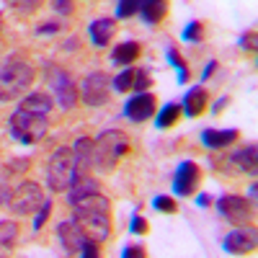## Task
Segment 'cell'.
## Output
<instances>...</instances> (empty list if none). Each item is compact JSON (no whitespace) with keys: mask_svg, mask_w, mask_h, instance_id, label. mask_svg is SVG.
<instances>
[{"mask_svg":"<svg viewBox=\"0 0 258 258\" xmlns=\"http://www.w3.org/2000/svg\"><path fill=\"white\" fill-rule=\"evenodd\" d=\"M18 240V225L13 220H0V253H6Z\"/></svg>","mask_w":258,"mask_h":258,"instance_id":"23","label":"cell"},{"mask_svg":"<svg viewBox=\"0 0 258 258\" xmlns=\"http://www.w3.org/2000/svg\"><path fill=\"white\" fill-rule=\"evenodd\" d=\"M34 78H36L34 64L21 54H11L0 64V103L18 101L34 85Z\"/></svg>","mask_w":258,"mask_h":258,"instance_id":"2","label":"cell"},{"mask_svg":"<svg viewBox=\"0 0 258 258\" xmlns=\"http://www.w3.org/2000/svg\"><path fill=\"white\" fill-rule=\"evenodd\" d=\"M6 6H8L11 11L21 13V16H29V13H34V11L41 6V0H6Z\"/></svg>","mask_w":258,"mask_h":258,"instance_id":"28","label":"cell"},{"mask_svg":"<svg viewBox=\"0 0 258 258\" xmlns=\"http://www.w3.org/2000/svg\"><path fill=\"white\" fill-rule=\"evenodd\" d=\"M240 47L245 49V52H255V29H250V31H245L243 36H240Z\"/></svg>","mask_w":258,"mask_h":258,"instance_id":"36","label":"cell"},{"mask_svg":"<svg viewBox=\"0 0 258 258\" xmlns=\"http://www.w3.org/2000/svg\"><path fill=\"white\" fill-rule=\"evenodd\" d=\"M62 26H64V21H47V24H39L34 31L41 36V34H44V36H49V34H57V31H62Z\"/></svg>","mask_w":258,"mask_h":258,"instance_id":"34","label":"cell"},{"mask_svg":"<svg viewBox=\"0 0 258 258\" xmlns=\"http://www.w3.org/2000/svg\"><path fill=\"white\" fill-rule=\"evenodd\" d=\"M75 155H73V145L70 147H57L49 163H47V186L52 191H68L75 183Z\"/></svg>","mask_w":258,"mask_h":258,"instance_id":"6","label":"cell"},{"mask_svg":"<svg viewBox=\"0 0 258 258\" xmlns=\"http://www.w3.org/2000/svg\"><path fill=\"white\" fill-rule=\"evenodd\" d=\"M140 3L142 0H119L116 3V18H132L135 13H140Z\"/></svg>","mask_w":258,"mask_h":258,"instance_id":"31","label":"cell"},{"mask_svg":"<svg viewBox=\"0 0 258 258\" xmlns=\"http://www.w3.org/2000/svg\"><path fill=\"white\" fill-rule=\"evenodd\" d=\"M178 119H181V106L178 103H165L160 109V114L155 116V126L158 129H170Z\"/></svg>","mask_w":258,"mask_h":258,"instance_id":"24","label":"cell"},{"mask_svg":"<svg viewBox=\"0 0 258 258\" xmlns=\"http://www.w3.org/2000/svg\"><path fill=\"white\" fill-rule=\"evenodd\" d=\"M140 54H142L140 41L129 39V41H121L119 47H114V52H111V62H114V64H121V68H129L132 62L140 59Z\"/></svg>","mask_w":258,"mask_h":258,"instance_id":"21","label":"cell"},{"mask_svg":"<svg viewBox=\"0 0 258 258\" xmlns=\"http://www.w3.org/2000/svg\"><path fill=\"white\" fill-rule=\"evenodd\" d=\"M44 73H47V80H49V88L54 93V103L62 111L75 109V103L80 98V91H78V83L70 78V73L57 68V64H52V62L44 64Z\"/></svg>","mask_w":258,"mask_h":258,"instance_id":"7","label":"cell"},{"mask_svg":"<svg viewBox=\"0 0 258 258\" xmlns=\"http://www.w3.org/2000/svg\"><path fill=\"white\" fill-rule=\"evenodd\" d=\"M73 220L83 227V232L96 243H106L111 238V202L103 194H91L73 204Z\"/></svg>","mask_w":258,"mask_h":258,"instance_id":"1","label":"cell"},{"mask_svg":"<svg viewBox=\"0 0 258 258\" xmlns=\"http://www.w3.org/2000/svg\"><path fill=\"white\" fill-rule=\"evenodd\" d=\"M73 155H75V173L88 176L93 168V140L91 137H78L73 142Z\"/></svg>","mask_w":258,"mask_h":258,"instance_id":"15","label":"cell"},{"mask_svg":"<svg viewBox=\"0 0 258 258\" xmlns=\"http://www.w3.org/2000/svg\"><path fill=\"white\" fill-rule=\"evenodd\" d=\"M8 126H11V135L16 142L21 145H36L47 137L49 132V116L44 114H34V111H26V109H18L11 114L8 119Z\"/></svg>","mask_w":258,"mask_h":258,"instance_id":"4","label":"cell"},{"mask_svg":"<svg viewBox=\"0 0 258 258\" xmlns=\"http://www.w3.org/2000/svg\"><path fill=\"white\" fill-rule=\"evenodd\" d=\"M57 238H59V245H62V250L68 253V255L96 258V255L101 253V243L91 240L73 217H70V220H62V222L57 225Z\"/></svg>","mask_w":258,"mask_h":258,"instance_id":"5","label":"cell"},{"mask_svg":"<svg viewBox=\"0 0 258 258\" xmlns=\"http://www.w3.org/2000/svg\"><path fill=\"white\" fill-rule=\"evenodd\" d=\"M126 153H129V137L121 129H106L93 140V168L101 173H111Z\"/></svg>","mask_w":258,"mask_h":258,"instance_id":"3","label":"cell"},{"mask_svg":"<svg viewBox=\"0 0 258 258\" xmlns=\"http://www.w3.org/2000/svg\"><path fill=\"white\" fill-rule=\"evenodd\" d=\"M80 91V98L85 106H93V109H98V106H106L109 103V96H111V78L106 75L103 70H96L91 75H85L83 83L78 85Z\"/></svg>","mask_w":258,"mask_h":258,"instance_id":"10","label":"cell"},{"mask_svg":"<svg viewBox=\"0 0 258 258\" xmlns=\"http://www.w3.org/2000/svg\"><path fill=\"white\" fill-rule=\"evenodd\" d=\"M121 255L124 258H145L147 250L142 245H126V248H121Z\"/></svg>","mask_w":258,"mask_h":258,"instance_id":"37","label":"cell"},{"mask_svg":"<svg viewBox=\"0 0 258 258\" xmlns=\"http://www.w3.org/2000/svg\"><path fill=\"white\" fill-rule=\"evenodd\" d=\"M21 109H26V111H34V114H44L49 116L52 114V106H54V98L44 91H34V93H26L24 98H21Z\"/></svg>","mask_w":258,"mask_h":258,"instance_id":"19","label":"cell"},{"mask_svg":"<svg viewBox=\"0 0 258 258\" xmlns=\"http://www.w3.org/2000/svg\"><path fill=\"white\" fill-rule=\"evenodd\" d=\"M222 245H225V253H232V255L253 253V250H255V230H253V225H245V227L232 230L227 238H225Z\"/></svg>","mask_w":258,"mask_h":258,"instance_id":"13","label":"cell"},{"mask_svg":"<svg viewBox=\"0 0 258 258\" xmlns=\"http://www.w3.org/2000/svg\"><path fill=\"white\" fill-rule=\"evenodd\" d=\"M240 137L238 129H204L202 132V145L209 150H227Z\"/></svg>","mask_w":258,"mask_h":258,"instance_id":"16","label":"cell"},{"mask_svg":"<svg viewBox=\"0 0 258 258\" xmlns=\"http://www.w3.org/2000/svg\"><path fill=\"white\" fill-rule=\"evenodd\" d=\"M11 186L8 183H0V207H8V199H11Z\"/></svg>","mask_w":258,"mask_h":258,"instance_id":"38","label":"cell"},{"mask_svg":"<svg viewBox=\"0 0 258 258\" xmlns=\"http://www.w3.org/2000/svg\"><path fill=\"white\" fill-rule=\"evenodd\" d=\"M230 163L240 170V173H250L255 176V165H258V147L250 142L245 147H240L238 153H232L230 155Z\"/></svg>","mask_w":258,"mask_h":258,"instance_id":"20","label":"cell"},{"mask_svg":"<svg viewBox=\"0 0 258 258\" xmlns=\"http://www.w3.org/2000/svg\"><path fill=\"white\" fill-rule=\"evenodd\" d=\"M155 106H158V98L150 93V91H142V93H135L124 103V116L135 124H142L147 121L150 116L155 114Z\"/></svg>","mask_w":258,"mask_h":258,"instance_id":"12","label":"cell"},{"mask_svg":"<svg viewBox=\"0 0 258 258\" xmlns=\"http://www.w3.org/2000/svg\"><path fill=\"white\" fill-rule=\"evenodd\" d=\"M44 199L47 197H44V191H41V186L36 181H18L11 191L8 209L16 214V217H31Z\"/></svg>","mask_w":258,"mask_h":258,"instance_id":"8","label":"cell"},{"mask_svg":"<svg viewBox=\"0 0 258 258\" xmlns=\"http://www.w3.org/2000/svg\"><path fill=\"white\" fill-rule=\"evenodd\" d=\"M153 207H155L158 212H165V214H176V212H178L176 199H173V197H165V194H160V197L153 199Z\"/></svg>","mask_w":258,"mask_h":258,"instance_id":"32","label":"cell"},{"mask_svg":"<svg viewBox=\"0 0 258 258\" xmlns=\"http://www.w3.org/2000/svg\"><path fill=\"white\" fill-rule=\"evenodd\" d=\"M183 41H194V44L204 41V24L202 21H188L186 29H183Z\"/></svg>","mask_w":258,"mask_h":258,"instance_id":"27","label":"cell"},{"mask_svg":"<svg viewBox=\"0 0 258 258\" xmlns=\"http://www.w3.org/2000/svg\"><path fill=\"white\" fill-rule=\"evenodd\" d=\"M101 191V186H98V181L88 173V176H80V178H75V183L64 191L68 194V204L73 207V204H78L80 199H85V197H91V194H98Z\"/></svg>","mask_w":258,"mask_h":258,"instance_id":"18","label":"cell"},{"mask_svg":"<svg viewBox=\"0 0 258 258\" xmlns=\"http://www.w3.org/2000/svg\"><path fill=\"white\" fill-rule=\"evenodd\" d=\"M165 13H168V0H142L140 3V16L147 26H158Z\"/></svg>","mask_w":258,"mask_h":258,"instance_id":"22","label":"cell"},{"mask_svg":"<svg viewBox=\"0 0 258 258\" xmlns=\"http://www.w3.org/2000/svg\"><path fill=\"white\" fill-rule=\"evenodd\" d=\"M88 34H91V41L96 47H106L109 41L114 39V34H116V21L114 18H96V21H91V26H88Z\"/></svg>","mask_w":258,"mask_h":258,"instance_id":"17","label":"cell"},{"mask_svg":"<svg viewBox=\"0 0 258 258\" xmlns=\"http://www.w3.org/2000/svg\"><path fill=\"white\" fill-rule=\"evenodd\" d=\"M197 204H199L202 209H207V207L212 204V197H209V194H199V197H197Z\"/></svg>","mask_w":258,"mask_h":258,"instance_id":"41","label":"cell"},{"mask_svg":"<svg viewBox=\"0 0 258 258\" xmlns=\"http://www.w3.org/2000/svg\"><path fill=\"white\" fill-rule=\"evenodd\" d=\"M168 59H170V64L176 68V73H178V83H188V78H191V70H188L186 59L181 57V52H178L176 47H170V49H168Z\"/></svg>","mask_w":258,"mask_h":258,"instance_id":"25","label":"cell"},{"mask_svg":"<svg viewBox=\"0 0 258 258\" xmlns=\"http://www.w3.org/2000/svg\"><path fill=\"white\" fill-rule=\"evenodd\" d=\"M49 212H52V199H44V202H41V207L34 212V230H36V232L47 225V220H49Z\"/></svg>","mask_w":258,"mask_h":258,"instance_id":"30","label":"cell"},{"mask_svg":"<svg viewBox=\"0 0 258 258\" xmlns=\"http://www.w3.org/2000/svg\"><path fill=\"white\" fill-rule=\"evenodd\" d=\"M217 212L222 214L230 225L245 227V225H253L255 204L248 202L245 197H238V194H222V197L217 199Z\"/></svg>","mask_w":258,"mask_h":258,"instance_id":"9","label":"cell"},{"mask_svg":"<svg viewBox=\"0 0 258 258\" xmlns=\"http://www.w3.org/2000/svg\"><path fill=\"white\" fill-rule=\"evenodd\" d=\"M202 183V168L194 160H183L173 173V194L176 197H194Z\"/></svg>","mask_w":258,"mask_h":258,"instance_id":"11","label":"cell"},{"mask_svg":"<svg viewBox=\"0 0 258 258\" xmlns=\"http://www.w3.org/2000/svg\"><path fill=\"white\" fill-rule=\"evenodd\" d=\"M207 103H209V93L204 85H194V88L183 96L181 101V114H186L188 119H197L207 111Z\"/></svg>","mask_w":258,"mask_h":258,"instance_id":"14","label":"cell"},{"mask_svg":"<svg viewBox=\"0 0 258 258\" xmlns=\"http://www.w3.org/2000/svg\"><path fill=\"white\" fill-rule=\"evenodd\" d=\"M150 230V225H147V220L142 217L140 212H135L132 217H129V232H135V235H145Z\"/></svg>","mask_w":258,"mask_h":258,"instance_id":"33","label":"cell"},{"mask_svg":"<svg viewBox=\"0 0 258 258\" xmlns=\"http://www.w3.org/2000/svg\"><path fill=\"white\" fill-rule=\"evenodd\" d=\"M150 85H153V78H150V73L145 70V68H135V78H132V91H137V93H142V91H147Z\"/></svg>","mask_w":258,"mask_h":258,"instance_id":"29","label":"cell"},{"mask_svg":"<svg viewBox=\"0 0 258 258\" xmlns=\"http://www.w3.org/2000/svg\"><path fill=\"white\" fill-rule=\"evenodd\" d=\"M132 78H135V68H124V70L111 80V91H116V93L132 91Z\"/></svg>","mask_w":258,"mask_h":258,"instance_id":"26","label":"cell"},{"mask_svg":"<svg viewBox=\"0 0 258 258\" xmlns=\"http://www.w3.org/2000/svg\"><path fill=\"white\" fill-rule=\"evenodd\" d=\"M52 8H54L62 18H68V16L75 13V3H73V0H52Z\"/></svg>","mask_w":258,"mask_h":258,"instance_id":"35","label":"cell"},{"mask_svg":"<svg viewBox=\"0 0 258 258\" xmlns=\"http://www.w3.org/2000/svg\"><path fill=\"white\" fill-rule=\"evenodd\" d=\"M214 70H217V59H212V62L207 64V68H204V73H202V80L207 83V78H209V75H212Z\"/></svg>","mask_w":258,"mask_h":258,"instance_id":"40","label":"cell"},{"mask_svg":"<svg viewBox=\"0 0 258 258\" xmlns=\"http://www.w3.org/2000/svg\"><path fill=\"white\" fill-rule=\"evenodd\" d=\"M227 103H230V98H227V96H222V98H220L217 103H214V106H212V114H220V111L225 109V106H227Z\"/></svg>","mask_w":258,"mask_h":258,"instance_id":"39","label":"cell"}]
</instances>
